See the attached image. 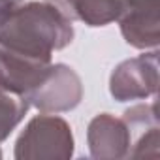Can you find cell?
I'll list each match as a JSON object with an SVG mask.
<instances>
[{
	"label": "cell",
	"mask_w": 160,
	"mask_h": 160,
	"mask_svg": "<svg viewBox=\"0 0 160 160\" xmlns=\"http://www.w3.org/2000/svg\"><path fill=\"white\" fill-rule=\"evenodd\" d=\"M72 40V21L45 0L21 2L0 27V47L47 64L53 62V53L68 47Z\"/></svg>",
	"instance_id": "cell-1"
},
{
	"label": "cell",
	"mask_w": 160,
	"mask_h": 160,
	"mask_svg": "<svg viewBox=\"0 0 160 160\" xmlns=\"http://www.w3.org/2000/svg\"><path fill=\"white\" fill-rule=\"evenodd\" d=\"M75 141L70 124L57 113L32 117L19 134L13 149L15 160H70Z\"/></svg>",
	"instance_id": "cell-2"
},
{
	"label": "cell",
	"mask_w": 160,
	"mask_h": 160,
	"mask_svg": "<svg viewBox=\"0 0 160 160\" xmlns=\"http://www.w3.org/2000/svg\"><path fill=\"white\" fill-rule=\"evenodd\" d=\"M83 100V83L79 73L68 64L55 62L45 77L27 94L30 108L42 113H66L75 109Z\"/></svg>",
	"instance_id": "cell-3"
},
{
	"label": "cell",
	"mask_w": 160,
	"mask_h": 160,
	"mask_svg": "<svg viewBox=\"0 0 160 160\" xmlns=\"http://www.w3.org/2000/svg\"><path fill=\"white\" fill-rule=\"evenodd\" d=\"M158 91V49L126 58L109 75V94L117 102H136Z\"/></svg>",
	"instance_id": "cell-4"
},
{
	"label": "cell",
	"mask_w": 160,
	"mask_h": 160,
	"mask_svg": "<svg viewBox=\"0 0 160 160\" xmlns=\"http://www.w3.org/2000/svg\"><path fill=\"white\" fill-rule=\"evenodd\" d=\"M124 42L136 49H158L160 0H128L117 19Z\"/></svg>",
	"instance_id": "cell-5"
},
{
	"label": "cell",
	"mask_w": 160,
	"mask_h": 160,
	"mask_svg": "<svg viewBox=\"0 0 160 160\" xmlns=\"http://www.w3.org/2000/svg\"><path fill=\"white\" fill-rule=\"evenodd\" d=\"M89 152L96 160H121L128 158L132 136L124 119L111 113L96 115L87 128Z\"/></svg>",
	"instance_id": "cell-6"
},
{
	"label": "cell",
	"mask_w": 160,
	"mask_h": 160,
	"mask_svg": "<svg viewBox=\"0 0 160 160\" xmlns=\"http://www.w3.org/2000/svg\"><path fill=\"white\" fill-rule=\"evenodd\" d=\"M51 64L53 62H40L0 47V87L27 98V94L45 77Z\"/></svg>",
	"instance_id": "cell-7"
},
{
	"label": "cell",
	"mask_w": 160,
	"mask_h": 160,
	"mask_svg": "<svg viewBox=\"0 0 160 160\" xmlns=\"http://www.w3.org/2000/svg\"><path fill=\"white\" fill-rule=\"evenodd\" d=\"M124 122L130 128V136L136 141L130 145L128 156L132 158H158V113L156 102L138 104L124 111Z\"/></svg>",
	"instance_id": "cell-8"
},
{
	"label": "cell",
	"mask_w": 160,
	"mask_h": 160,
	"mask_svg": "<svg viewBox=\"0 0 160 160\" xmlns=\"http://www.w3.org/2000/svg\"><path fill=\"white\" fill-rule=\"evenodd\" d=\"M60 10L72 23L81 21L87 27L98 28L115 23L128 0H45Z\"/></svg>",
	"instance_id": "cell-9"
},
{
	"label": "cell",
	"mask_w": 160,
	"mask_h": 160,
	"mask_svg": "<svg viewBox=\"0 0 160 160\" xmlns=\"http://www.w3.org/2000/svg\"><path fill=\"white\" fill-rule=\"evenodd\" d=\"M30 104L25 96L0 87V143L6 141L10 134L21 124L28 113Z\"/></svg>",
	"instance_id": "cell-10"
},
{
	"label": "cell",
	"mask_w": 160,
	"mask_h": 160,
	"mask_svg": "<svg viewBox=\"0 0 160 160\" xmlns=\"http://www.w3.org/2000/svg\"><path fill=\"white\" fill-rule=\"evenodd\" d=\"M23 2V0H0V27L6 23V19L12 15V12Z\"/></svg>",
	"instance_id": "cell-11"
},
{
	"label": "cell",
	"mask_w": 160,
	"mask_h": 160,
	"mask_svg": "<svg viewBox=\"0 0 160 160\" xmlns=\"http://www.w3.org/2000/svg\"><path fill=\"white\" fill-rule=\"evenodd\" d=\"M0 158H2V151H0Z\"/></svg>",
	"instance_id": "cell-12"
}]
</instances>
